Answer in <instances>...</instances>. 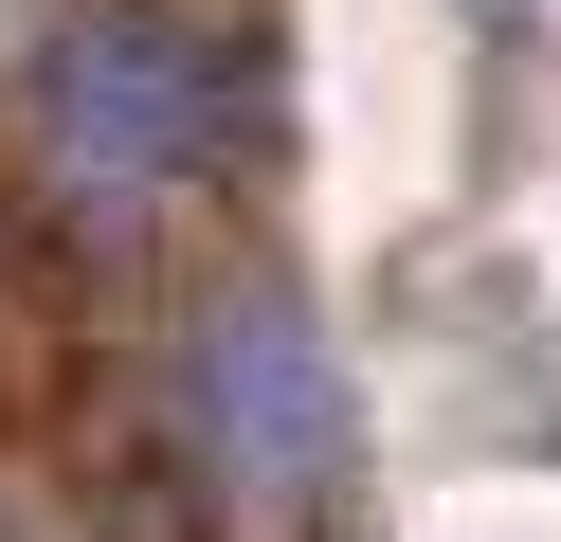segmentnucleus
<instances>
[{
    "mask_svg": "<svg viewBox=\"0 0 561 542\" xmlns=\"http://www.w3.org/2000/svg\"><path fill=\"white\" fill-rule=\"evenodd\" d=\"M199 127H218V55H199L182 19H146V0H110V19L55 36V91H37V145L73 199H163V181L199 163Z\"/></svg>",
    "mask_w": 561,
    "mask_h": 542,
    "instance_id": "1",
    "label": "nucleus"
}]
</instances>
